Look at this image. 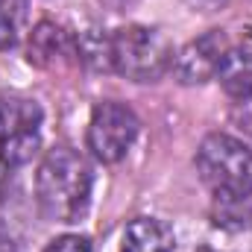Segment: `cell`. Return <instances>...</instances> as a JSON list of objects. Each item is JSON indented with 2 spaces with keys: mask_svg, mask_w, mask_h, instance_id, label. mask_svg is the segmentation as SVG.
Here are the masks:
<instances>
[{
  "mask_svg": "<svg viewBox=\"0 0 252 252\" xmlns=\"http://www.w3.org/2000/svg\"><path fill=\"white\" fill-rule=\"evenodd\" d=\"M199 252H214V250H199Z\"/></svg>",
  "mask_w": 252,
  "mask_h": 252,
  "instance_id": "cell-16",
  "label": "cell"
},
{
  "mask_svg": "<svg viewBox=\"0 0 252 252\" xmlns=\"http://www.w3.org/2000/svg\"><path fill=\"white\" fill-rule=\"evenodd\" d=\"M196 170L208 190L226 202L252 193V150L223 132H211L196 150Z\"/></svg>",
  "mask_w": 252,
  "mask_h": 252,
  "instance_id": "cell-2",
  "label": "cell"
},
{
  "mask_svg": "<svg viewBox=\"0 0 252 252\" xmlns=\"http://www.w3.org/2000/svg\"><path fill=\"white\" fill-rule=\"evenodd\" d=\"M27 6L30 0H0V21L18 32L21 24L27 21Z\"/></svg>",
  "mask_w": 252,
  "mask_h": 252,
  "instance_id": "cell-10",
  "label": "cell"
},
{
  "mask_svg": "<svg viewBox=\"0 0 252 252\" xmlns=\"http://www.w3.org/2000/svg\"><path fill=\"white\" fill-rule=\"evenodd\" d=\"M170 229L153 217H138L126 226L121 252H170Z\"/></svg>",
  "mask_w": 252,
  "mask_h": 252,
  "instance_id": "cell-9",
  "label": "cell"
},
{
  "mask_svg": "<svg viewBox=\"0 0 252 252\" xmlns=\"http://www.w3.org/2000/svg\"><path fill=\"white\" fill-rule=\"evenodd\" d=\"M27 59L38 67H59V64L79 62V38H70L62 27L41 21L30 35Z\"/></svg>",
  "mask_w": 252,
  "mask_h": 252,
  "instance_id": "cell-7",
  "label": "cell"
},
{
  "mask_svg": "<svg viewBox=\"0 0 252 252\" xmlns=\"http://www.w3.org/2000/svg\"><path fill=\"white\" fill-rule=\"evenodd\" d=\"M217 79L226 88V94H232L235 100L252 97V30L244 32L238 44H229L217 70Z\"/></svg>",
  "mask_w": 252,
  "mask_h": 252,
  "instance_id": "cell-8",
  "label": "cell"
},
{
  "mask_svg": "<svg viewBox=\"0 0 252 252\" xmlns=\"http://www.w3.org/2000/svg\"><path fill=\"white\" fill-rule=\"evenodd\" d=\"M229 50V38L223 30H211L199 38L188 41L176 56H173V64L170 70L176 73L179 82L185 85H199V82H208L217 76L220 70V62Z\"/></svg>",
  "mask_w": 252,
  "mask_h": 252,
  "instance_id": "cell-6",
  "label": "cell"
},
{
  "mask_svg": "<svg viewBox=\"0 0 252 252\" xmlns=\"http://www.w3.org/2000/svg\"><path fill=\"white\" fill-rule=\"evenodd\" d=\"M44 252H91V244L82 235H62V238L50 241Z\"/></svg>",
  "mask_w": 252,
  "mask_h": 252,
  "instance_id": "cell-11",
  "label": "cell"
},
{
  "mask_svg": "<svg viewBox=\"0 0 252 252\" xmlns=\"http://www.w3.org/2000/svg\"><path fill=\"white\" fill-rule=\"evenodd\" d=\"M109 70L132 82H156L173 64V50L158 30L150 27H121L106 35Z\"/></svg>",
  "mask_w": 252,
  "mask_h": 252,
  "instance_id": "cell-3",
  "label": "cell"
},
{
  "mask_svg": "<svg viewBox=\"0 0 252 252\" xmlns=\"http://www.w3.org/2000/svg\"><path fill=\"white\" fill-rule=\"evenodd\" d=\"M138 118L135 112L115 103V100H103L100 106H94L91 112V124H88V150L94 153L97 161L103 164H118L129 153V147L138 138Z\"/></svg>",
  "mask_w": 252,
  "mask_h": 252,
  "instance_id": "cell-5",
  "label": "cell"
},
{
  "mask_svg": "<svg viewBox=\"0 0 252 252\" xmlns=\"http://www.w3.org/2000/svg\"><path fill=\"white\" fill-rule=\"evenodd\" d=\"M12 44H15V30L0 21V50H9Z\"/></svg>",
  "mask_w": 252,
  "mask_h": 252,
  "instance_id": "cell-13",
  "label": "cell"
},
{
  "mask_svg": "<svg viewBox=\"0 0 252 252\" xmlns=\"http://www.w3.org/2000/svg\"><path fill=\"white\" fill-rule=\"evenodd\" d=\"M41 106L32 97L3 91L0 94V156L6 164H24L38 150Z\"/></svg>",
  "mask_w": 252,
  "mask_h": 252,
  "instance_id": "cell-4",
  "label": "cell"
},
{
  "mask_svg": "<svg viewBox=\"0 0 252 252\" xmlns=\"http://www.w3.org/2000/svg\"><path fill=\"white\" fill-rule=\"evenodd\" d=\"M232 121L241 132H247L252 138V97H244L232 106Z\"/></svg>",
  "mask_w": 252,
  "mask_h": 252,
  "instance_id": "cell-12",
  "label": "cell"
},
{
  "mask_svg": "<svg viewBox=\"0 0 252 252\" xmlns=\"http://www.w3.org/2000/svg\"><path fill=\"white\" fill-rule=\"evenodd\" d=\"M0 252H15L12 241H9V238H3V235H0Z\"/></svg>",
  "mask_w": 252,
  "mask_h": 252,
  "instance_id": "cell-14",
  "label": "cell"
},
{
  "mask_svg": "<svg viewBox=\"0 0 252 252\" xmlns=\"http://www.w3.org/2000/svg\"><path fill=\"white\" fill-rule=\"evenodd\" d=\"M35 196L41 211L56 223H73L85 214L91 199V167L88 161L70 150L56 147L38 164L35 173Z\"/></svg>",
  "mask_w": 252,
  "mask_h": 252,
  "instance_id": "cell-1",
  "label": "cell"
},
{
  "mask_svg": "<svg viewBox=\"0 0 252 252\" xmlns=\"http://www.w3.org/2000/svg\"><path fill=\"white\" fill-rule=\"evenodd\" d=\"M193 3H217V0H193Z\"/></svg>",
  "mask_w": 252,
  "mask_h": 252,
  "instance_id": "cell-15",
  "label": "cell"
}]
</instances>
